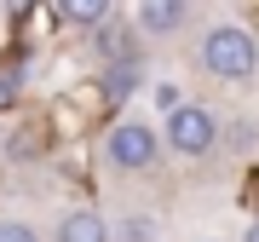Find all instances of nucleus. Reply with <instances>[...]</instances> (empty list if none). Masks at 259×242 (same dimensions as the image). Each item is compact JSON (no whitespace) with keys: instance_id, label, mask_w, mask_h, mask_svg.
<instances>
[{"instance_id":"7ed1b4c3","label":"nucleus","mask_w":259,"mask_h":242,"mask_svg":"<svg viewBox=\"0 0 259 242\" xmlns=\"http://www.w3.org/2000/svg\"><path fill=\"white\" fill-rule=\"evenodd\" d=\"M219 144V115L202 110V104H173L167 110V150L179 156H207Z\"/></svg>"},{"instance_id":"39448f33","label":"nucleus","mask_w":259,"mask_h":242,"mask_svg":"<svg viewBox=\"0 0 259 242\" xmlns=\"http://www.w3.org/2000/svg\"><path fill=\"white\" fill-rule=\"evenodd\" d=\"M58 242H110V225H104L93 208H69L58 219Z\"/></svg>"},{"instance_id":"20e7f679","label":"nucleus","mask_w":259,"mask_h":242,"mask_svg":"<svg viewBox=\"0 0 259 242\" xmlns=\"http://www.w3.org/2000/svg\"><path fill=\"white\" fill-rule=\"evenodd\" d=\"M190 18V0H139V29L144 35H173Z\"/></svg>"},{"instance_id":"6e6552de","label":"nucleus","mask_w":259,"mask_h":242,"mask_svg":"<svg viewBox=\"0 0 259 242\" xmlns=\"http://www.w3.org/2000/svg\"><path fill=\"white\" fill-rule=\"evenodd\" d=\"M127 93H139V58H127V64H110L104 69V98H127Z\"/></svg>"},{"instance_id":"1a4fd4ad","label":"nucleus","mask_w":259,"mask_h":242,"mask_svg":"<svg viewBox=\"0 0 259 242\" xmlns=\"http://www.w3.org/2000/svg\"><path fill=\"white\" fill-rule=\"evenodd\" d=\"M156 236V225H150V214H133L127 225H121V242H150Z\"/></svg>"},{"instance_id":"f8f14e48","label":"nucleus","mask_w":259,"mask_h":242,"mask_svg":"<svg viewBox=\"0 0 259 242\" xmlns=\"http://www.w3.org/2000/svg\"><path fill=\"white\" fill-rule=\"evenodd\" d=\"M242 242H259V219H253V225H248V231H242Z\"/></svg>"},{"instance_id":"423d86ee","label":"nucleus","mask_w":259,"mask_h":242,"mask_svg":"<svg viewBox=\"0 0 259 242\" xmlns=\"http://www.w3.org/2000/svg\"><path fill=\"white\" fill-rule=\"evenodd\" d=\"M98 52L110 64H127V58H139V35L127 23H98Z\"/></svg>"},{"instance_id":"ddd939ff","label":"nucleus","mask_w":259,"mask_h":242,"mask_svg":"<svg viewBox=\"0 0 259 242\" xmlns=\"http://www.w3.org/2000/svg\"><path fill=\"white\" fill-rule=\"evenodd\" d=\"M12 6H23V0H12Z\"/></svg>"},{"instance_id":"9b49d317","label":"nucleus","mask_w":259,"mask_h":242,"mask_svg":"<svg viewBox=\"0 0 259 242\" xmlns=\"http://www.w3.org/2000/svg\"><path fill=\"white\" fill-rule=\"evenodd\" d=\"M156 104H161V110H173V104H185V98H179L173 81H161V87H156Z\"/></svg>"},{"instance_id":"f257e3e1","label":"nucleus","mask_w":259,"mask_h":242,"mask_svg":"<svg viewBox=\"0 0 259 242\" xmlns=\"http://www.w3.org/2000/svg\"><path fill=\"white\" fill-rule=\"evenodd\" d=\"M202 64L219 75V81H248L259 69V47H253V35L242 23H219V29L202 35Z\"/></svg>"},{"instance_id":"f03ea898","label":"nucleus","mask_w":259,"mask_h":242,"mask_svg":"<svg viewBox=\"0 0 259 242\" xmlns=\"http://www.w3.org/2000/svg\"><path fill=\"white\" fill-rule=\"evenodd\" d=\"M104 156H110V168H121V173H144V168H156L161 139H156V127H150V121L127 115V121H115V127H110Z\"/></svg>"},{"instance_id":"9d476101","label":"nucleus","mask_w":259,"mask_h":242,"mask_svg":"<svg viewBox=\"0 0 259 242\" xmlns=\"http://www.w3.org/2000/svg\"><path fill=\"white\" fill-rule=\"evenodd\" d=\"M0 242H40V236L29 231L23 219H0Z\"/></svg>"},{"instance_id":"0eeeda50","label":"nucleus","mask_w":259,"mask_h":242,"mask_svg":"<svg viewBox=\"0 0 259 242\" xmlns=\"http://www.w3.org/2000/svg\"><path fill=\"white\" fill-rule=\"evenodd\" d=\"M58 18L75 23V29H98L110 18V0H58Z\"/></svg>"}]
</instances>
